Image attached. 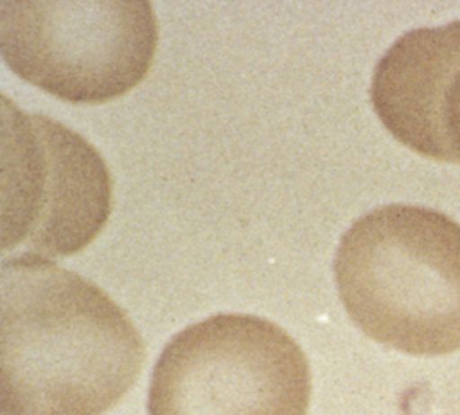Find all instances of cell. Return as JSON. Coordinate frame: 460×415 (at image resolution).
I'll use <instances>...</instances> for the list:
<instances>
[{
	"instance_id": "1",
	"label": "cell",
	"mask_w": 460,
	"mask_h": 415,
	"mask_svg": "<svg viewBox=\"0 0 460 415\" xmlns=\"http://www.w3.org/2000/svg\"><path fill=\"white\" fill-rule=\"evenodd\" d=\"M146 345L122 307L36 255L0 268V415H102L135 384Z\"/></svg>"
},
{
	"instance_id": "2",
	"label": "cell",
	"mask_w": 460,
	"mask_h": 415,
	"mask_svg": "<svg viewBox=\"0 0 460 415\" xmlns=\"http://www.w3.org/2000/svg\"><path fill=\"white\" fill-rule=\"evenodd\" d=\"M334 277L350 320L415 356L460 349V225L415 205H385L341 235Z\"/></svg>"
},
{
	"instance_id": "3",
	"label": "cell",
	"mask_w": 460,
	"mask_h": 415,
	"mask_svg": "<svg viewBox=\"0 0 460 415\" xmlns=\"http://www.w3.org/2000/svg\"><path fill=\"white\" fill-rule=\"evenodd\" d=\"M158 41L144 0H5L0 52L7 66L63 101L99 104L149 72Z\"/></svg>"
},
{
	"instance_id": "4",
	"label": "cell",
	"mask_w": 460,
	"mask_h": 415,
	"mask_svg": "<svg viewBox=\"0 0 460 415\" xmlns=\"http://www.w3.org/2000/svg\"><path fill=\"white\" fill-rule=\"evenodd\" d=\"M311 370L300 345L255 314H216L180 331L149 384V415H307Z\"/></svg>"
},
{
	"instance_id": "5",
	"label": "cell",
	"mask_w": 460,
	"mask_h": 415,
	"mask_svg": "<svg viewBox=\"0 0 460 415\" xmlns=\"http://www.w3.org/2000/svg\"><path fill=\"white\" fill-rule=\"evenodd\" d=\"M111 180L79 133L2 97V252L66 257L108 221Z\"/></svg>"
},
{
	"instance_id": "6",
	"label": "cell",
	"mask_w": 460,
	"mask_h": 415,
	"mask_svg": "<svg viewBox=\"0 0 460 415\" xmlns=\"http://www.w3.org/2000/svg\"><path fill=\"white\" fill-rule=\"evenodd\" d=\"M460 70V22L402 34L374 70L370 101L406 147L446 162L442 110Z\"/></svg>"
},
{
	"instance_id": "7",
	"label": "cell",
	"mask_w": 460,
	"mask_h": 415,
	"mask_svg": "<svg viewBox=\"0 0 460 415\" xmlns=\"http://www.w3.org/2000/svg\"><path fill=\"white\" fill-rule=\"evenodd\" d=\"M442 138L446 162H460V70L444 101Z\"/></svg>"
}]
</instances>
